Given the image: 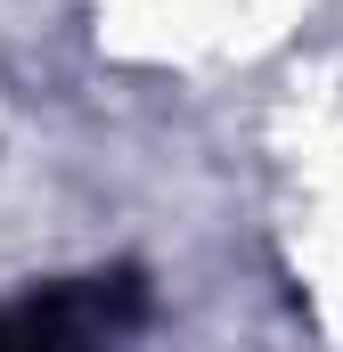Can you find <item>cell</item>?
<instances>
[{"instance_id": "cell-1", "label": "cell", "mask_w": 343, "mask_h": 352, "mask_svg": "<svg viewBox=\"0 0 343 352\" xmlns=\"http://www.w3.org/2000/svg\"><path fill=\"white\" fill-rule=\"evenodd\" d=\"M147 303L139 270H98L82 287H49L25 303H0V352H90L98 336L131 328Z\"/></svg>"}]
</instances>
